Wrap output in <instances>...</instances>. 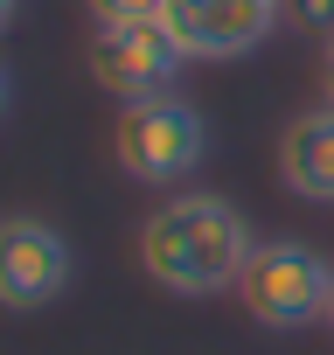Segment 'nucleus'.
<instances>
[{
	"label": "nucleus",
	"instance_id": "obj_13",
	"mask_svg": "<svg viewBox=\"0 0 334 355\" xmlns=\"http://www.w3.org/2000/svg\"><path fill=\"white\" fill-rule=\"evenodd\" d=\"M327 327H334V300H327Z\"/></svg>",
	"mask_w": 334,
	"mask_h": 355
},
{
	"label": "nucleus",
	"instance_id": "obj_7",
	"mask_svg": "<svg viewBox=\"0 0 334 355\" xmlns=\"http://www.w3.org/2000/svg\"><path fill=\"white\" fill-rule=\"evenodd\" d=\"M279 182L299 202H334V105H313L279 132Z\"/></svg>",
	"mask_w": 334,
	"mask_h": 355
},
{
	"label": "nucleus",
	"instance_id": "obj_4",
	"mask_svg": "<svg viewBox=\"0 0 334 355\" xmlns=\"http://www.w3.org/2000/svg\"><path fill=\"white\" fill-rule=\"evenodd\" d=\"M160 21L188 63H237L285 21V0H167Z\"/></svg>",
	"mask_w": 334,
	"mask_h": 355
},
{
	"label": "nucleus",
	"instance_id": "obj_12",
	"mask_svg": "<svg viewBox=\"0 0 334 355\" xmlns=\"http://www.w3.org/2000/svg\"><path fill=\"white\" fill-rule=\"evenodd\" d=\"M8 98H15V91H8V70H0V112H8Z\"/></svg>",
	"mask_w": 334,
	"mask_h": 355
},
{
	"label": "nucleus",
	"instance_id": "obj_2",
	"mask_svg": "<svg viewBox=\"0 0 334 355\" xmlns=\"http://www.w3.org/2000/svg\"><path fill=\"white\" fill-rule=\"evenodd\" d=\"M112 153H118V167L139 189H175V182H188V174L209 160V119L188 98H175V91L118 105Z\"/></svg>",
	"mask_w": 334,
	"mask_h": 355
},
{
	"label": "nucleus",
	"instance_id": "obj_3",
	"mask_svg": "<svg viewBox=\"0 0 334 355\" xmlns=\"http://www.w3.org/2000/svg\"><path fill=\"white\" fill-rule=\"evenodd\" d=\"M237 300L244 313L265 327V334H299L313 320H327V300H334V265L299 244V237H272L251 251L244 279H237Z\"/></svg>",
	"mask_w": 334,
	"mask_h": 355
},
{
	"label": "nucleus",
	"instance_id": "obj_10",
	"mask_svg": "<svg viewBox=\"0 0 334 355\" xmlns=\"http://www.w3.org/2000/svg\"><path fill=\"white\" fill-rule=\"evenodd\" d=\"M320 91H327V105H334V35L320 42Z\"/></svg>",
	"mask_w": 334,
	"mask_h": 355
},
{
	"label": "nucleus",
	"instance_id": "obj_5",
	"mask_svg": "<svg viewBox=\"0 0 334 355\" xmlns=\"http://www.w3.org/2000/svg\"><path fill=\"white\" fill-rule=\"evenodd\" d=\"M70 237L42 216H0V306L15 313H35L49 300L70 293Z\"/></svg>",
	"mask_w": 334,
	"mask_h": 355
},
{
	"label": "nucleus",
	"instance_id": "obj_1",
	"mask_svg": "<svg viewBox=\"0 0 334 355\" xmlns=\"http://www.w3.org/2000/svg\"><path fill=\"white\" fill-rule=\"evenodd\" d=\"M258 237L251 223L237 216V202L223 196H175V202H160L139 230V265L160 293H182V300H209V293H230L251 265Z\"/></svg>",
	"mask_w": 334,
	"mask_h": 355
},
{
	"label": "nucleus",
	"instance_id": "obj_6",
	"mask_svg": "<svg viewBox=\"0 0 334 355\" xmlns=\"http://www.w3.org/2000/svg\"><path fill=\"white\" fill-rule=\"evenodd\" d=\"M182 63H188V56L175 49L167 21H132V28H98V35H91V70H98V84H105L118 105H139V98L175 91Z\"/></svg>",
	"mask_w": 334,
	"mask_h": 355
},
{
	"label": "nucleus",
	"instance_id": "obj_9",
	"mask_svg": "<svg viewBox=\"0 0 334 355\" xmlns=\"http://www.w3.org/2000/svg\"><path fill=\"white\" fill-rule=\"evenodd\" d=\"M285 21L327 42V35H334V0H285Z\"/></svg>",
	"mask_w": 334,
	"mask_h": 355
},
{
	"label": "nucleus",
	"instance_id": "obj_8",
	"mask_svg": "<svg viewBox=\"0 0 334 355\" xmlns=\"http://www.w3.org/2000/svg\"><path fill=\"white\" fill-rule=\"evenodd\" d=\"M98 28H132V21H160L167 0H84Z\"/></svg>",
	"mask_w": 334,
	"mask_h": 355
},
{
	"label": "nucleus",
	"instance_id": "obj_11",
	"mask_svg": "<svg viewBox=\"0 0 334 355\" xmlns=\"http://www.w3.org/2000/svg\"><path fill=\"white\" fill-rule=\"evenodd\" d=\"M21 15V0H0V35H8V21Z\"/></svg>",
	"mask_w": 334,
	"mask_h": 355
}]
</instances>
